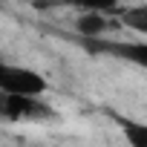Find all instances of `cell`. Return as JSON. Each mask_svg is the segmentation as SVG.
<instances>
[{
	"mask_svg": "<svg viewBox=\"0 0 147 147\" xmlns=\"http://www.w3.org/2000/svg\"><path fill=\"white\" fill-rule=\"evenodd\" d=\"M121 130H124V138H127L133 147H147V124L124 121V124H121Z\"/></svg>",
	"mask_w": 147,
	"mask_h": 147,
	"instance_id": "7",
	"label": "cell"
},
{
	"mask_svg": "<svg viewBox=\"0 0 147 147\" xmlns=\"http://www.w3.org/2000/svg\"><path fill=\"white\" fill-rule=\"evenodd\" d=\"M40 95H12L3 92V118L6 121H35V118H46L52 115L49 107L43 101H38Z\"/></svg>",
	"mask_w": 147,
	"mask_h": 147,
	"instance_id": "2",
	"label": "cell"
},
{
	"mask_svg": "<svg viewBox=\"0 0 147 147\" xmlns=\"http://www.w3.org/2000/svg\"><path fill=\"white\" fill-rule=\"evenodd\" d=\"M118 23H121V26H127L130 32H138V35H144V38H147V3L118 9Z\"/></svg>",
	"mask_w": 147,
	"mask_h": 147,
	"instance_id": "4",
	"label": "cell"
},
{
	"mask_svg": "<svg viewBox=\"0 0 147 147\" xmlns=\"http://www.w3.org/2000/svg\"><path fill=\"white\" fill-rule=\"evenodd\" d=\"M0 90L12 92V95H43L49 90V84L38 69L3 63L0 66Z\"/></svg>",
	"mask_w": 147,
	"mask_h": 147,
	"instance_id": "1",
	"label": "cell"
},
{
	"mask_svg": "<svg viewBox=\"0 0 147 147\" xmlns=\"http://www.w3.org/2000/svg\"><path fill=\"white\" fill-rule=\"evenodd\" d=\"M87 46L92 52H107L113 58H121V61H130L147 69V40L141 43H87Z\"/></svg>",
	"mask_w": 147,
	"mask_h": 147,
	"instance_id": "3",
	"label": "cell"
},
{
	"mask_svg": "<svg viewBox=\"0 0 147 147\" xmlns=\"http://www.w3.org/2000/svg\"><path fill=\"white\" fill-rule=\"evenodd\" d=\"M58 6H72L78 12H115L121 0H55Z\"/></svg>",
	"mask_w": 147,
	"mask_h": 147,
	"instance_id": "6",
	"label": "cell"
},
{
	"mask_svg": "<svg viewBox=\"0 0 147 147\" xmlns=\"http://www.w3.org/2000/svg\"><path fill=\"white\" fill-rule=\"evenodd\" d=\"M75 29L84 38H98L107 29V12H81L75 20Z\"/></svg>",
	"mask_w": 147,
	"mask_h": 147,
	"instance_id": "5",
	"label": "cell"
}]
</instances>
